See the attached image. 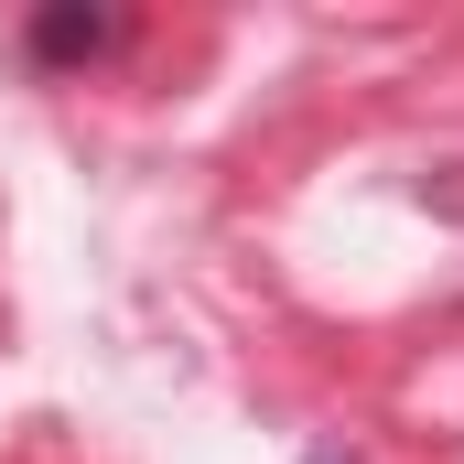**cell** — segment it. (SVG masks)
<instances>
[{"label":"cell","instance_id":"cell-1","mask_svg":"<svg viewBox=\"0 0 464 464\" xmlns=\"http://www.w3.org/2000/svg\"><path fill=\"white\" fill-rule=\"evenodd\" d=\"M119 33H130L119 11H76L65 0V11H33L22 22V54L33 65H98V54H119Z\"/></svg>","mask_w":464,"mask_h":464},{"label":"cell","instance_id":"cell-2","mask_svg":"<svg viewBox=\"0 0 464 464\" xmlns=\"http://www.w3.org/2000/svg\"><path fill=\"white\" fill-rule=\"evenodd\" d=\"M314 464H356V454H314Z\"/></svg>","mask_w":464,"mask_h":464}]
</instances>
